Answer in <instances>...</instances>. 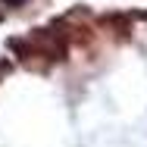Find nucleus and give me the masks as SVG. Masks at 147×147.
I'll return each instance as SVG.
<instances>
[{"label": "nucleus", "instance_id": "1", "mask_svg": "<svg viewBox=\"0 0 147 147\" xmlns=\"http://www.w3.org/2000/svg\"><path fill=\"white\" fill-rule=\"evenodd\" d=\"M9 47L31 69H47V66H53L66 57V38L57 28H34L28 38H13Z\"/></svg>", "mask_w": 147, "mask_h": 147}, {"label": "nucleus", "instance_id": "2", "mask_svg": "<svg viewBox=\"0 0 147 147\" xmlns=\"http://www.w3.org/2000/svg\"><path fill=\"white\" fill-rule=\"evenodd\" d=\"M3 3H6V6H16V3H22V0H3Z\"/></svg>", "mask_w": 147, "mask_h": 147}]
</instances>
